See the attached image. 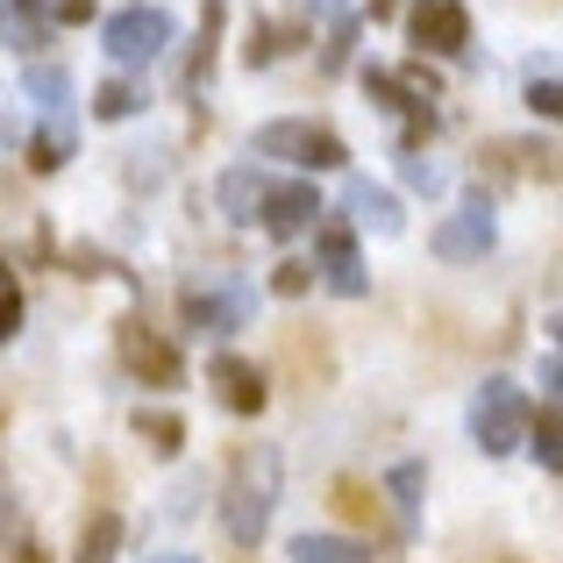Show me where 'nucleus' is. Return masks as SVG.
<instances>
[{
    "mask_svg": "<svg viewBox=\"0 0 563 563\" xmlns=\"http://www.w3.org/2000/svg\"><path fill=\"white\" fill-rule=\"evenodd\" d=\"M278 485H286V456H278L272 442L235 456L229 485H221V528H229L235 550H257L264 542V528H272V514H278Z\"/></svg>",
    "mask_w": 563,
    "mask_h": 563,
    "instance_id": "nucleus-1",
    "label": "nucleus"
},
{
    "mask_svg": "<svg viewBox=\"0 0 563 563\" xmlns=\"http://www.w3.org/2000/svg\"><path fill=\"white\" fill-rule=\"evenodd\" d=\"M521 435H528L521 385L514 378H485L478 393H471V442H478L485 456H507V450H521Z\"/></svg>",
    "mask_w": 563,
    "mask_h": 563,
    "instance_id": "nucleus-2",
    "label": "nucleus"
},
{
    "mask_svg": "<svg viewBox=\"0 0 563 563\" xmlns=\"http://www.w3.org/2000/svg\"><path fill=\"white\" fill-rule=\"evenodd\" d=\"M257 157H286L300 172H343L350 165V143L321 122H264L257 129Z\"/></svg>",
    "mask_w": 563,
    "mask_h": 563,
    "instance_id": "nucleus-3",
    "label": "nucleus"
},
{
    "mask_svg": "<svg viewBox=\"0 0 563 563\" xmlns=\"http://www.w3.org/2000/svg\"><path fill=\"white\" fill-rule=\"evenodd\" d=\"M100 43H108V57L122 71H143V65H157V57L172 51V14L165 8H122V14H108V29H100Z\"/></svg>",
    "mask_w": 563,
    "mask_h": 563,
    "instance_id": "nucleus-4",
    "label": "nucleus"
},
{
    "mask_svg": "<svg viewBox=\"0 0 563 563\" xmlns=\"http://www.w3.org/2000/svg\"><path fill=\"white\" fill-rule=\"evenodd\" d=\"M314 278L329 292H343V300H364V292H372V272H364V257H357V229H350L343 214L314 221Z\"/></svg>",
    "mask_w": 563,
    "mask_h": 563,
    "instance_id": "nucleus-5",
    "label": "nucleus"
},
{
    "mask_svg": "<svg viewBox=\"0 0 563 563\" xmlns=\"http://www.w3.org/2000/svg\"><path fill=\"white\" fill-rule=\"evenodd\" d=\"M122 364H129V372H136L143 385H157V393L186 385V364H179V350H172V343H165V335H157L143 314H129V321H122Z\"/></svg>",
    "mask_w": 563,
    "mask_h": 563,
    "instance_id": "nucleus-6",
    "label": "nucleus"
},
{
    "mask_svg": "<svg viewBox=\"0 0 563 563\" xmlns=\"http://www.w3.org/2000/svg\"><path fill=\"white\" fill-rule=\"evenodd\" d=\"M493 235H499L493 200H485V192H471V200L456 207V214L442 221L428 243H435V257H442V264H471V257H485V250H493Z\"/></svg>",
    "mask_w": 563,
    "mask_h": 563,
    "instance_id": "nucleus-7",
    "label": "nucleus"
},
{
    "mask_svg": "<svg viewBox=\"0 0 563 563\" xmlns=\"http://www.w3.org/2000/svg\"><path fill=\"white\" fill-rule=\"evenodd\" d=\"M407 36H413V51H435V57L471 51V14H464V0H413Z\"/></svg>",
    "mask_w": 563,
    "mask_h": 563,
    "instance_id": "nucleus-8",
    "label": "nucleus"
},
{
    "mask_svg": "<svg viewBox=\"0 0 563 563\" xmlns=\"http://www.w3.org/2000/svg\"><path fill=\"white\" fill-rule=\"evenodd\" d=\"M314 214H321V192L314 179H286V186H264V207H257V229L264 235H300V229H314Z\"/></svg>",
    "mask_w": 563,
    "mask_h": 563,
    "instance_id": "nucleus-9",
    "label": "nucleus"
},
{
    "mask_svg": "<svg viewBox=\"0 0 563 563\" xmlns=\"http://www.w3.org/2000/svg\"><path fill=\"white\" fill-rule=\"evenodd\" d=\"M207 385H214V399L229 413H264V399H272V385L250 357H235V350H221L214 364H207Z\"/></svg>",
    "mask_w": 563,
    "mask_h": 563,
    "instance_id": "nucleus-10",
    "label": "nucleus"
},
{
    "mask_svg": "<svg viewBox=\"0 0 563 563\" xmlns=\"http://www.w3.org/2000/svg\"><path fill=\"white\" fill-rule=\"evenodd\" d=\"M179 314H186V329H200V335H235L250 321V292L243 286H235V292H200V286H192L179 300Z\"/></svg>",
    "mask_w": 563,
    "mask_h": 563,
    "instance_id": "nucleus-11",
    "label": "nucleus"
},
{
    "mask_svg": "<svg viewBox=\"0 0 563 563\" xmlns=\"http://www.w3.org/2000/svg\"><path fill=\"white\" fill-rule=\"evenodd\" d=\"M264 172L257 165H235V172H221V186H214V200H221V214L235 221V229H257V207H264Z\"/></svg>",
    "mask_w": 563,
    "mask_h": 563,
    "instance_id": "nucleus-12",
    "label": "nucleus"
},
{
    "mask_svg": "<svg viewBox=\"0 0 563 563\" xmlns=\"http://www.w3.org/2000/svg\"><path fill=\"white\" fill-rule=\"evenodd\" d=\"M343 207H350V229H378V235H399V200H393L385 186H372V179H350Z\"/></svg>",
    "mask_w": 563,
    "mask_h": 563,
    "instance_id": "nucleus-13",
    "label": "nucleus"
},
{
    "mask_svg": "<svg viewBox=\"0 0 563 563\" xmlns=\"http://www.w3.org/2000/svg\"><path fill=\"white\" fill-rule=\"evenodd\" d=\"M286 556H292V563H372V542L329 536V528H307V536L286 542Z\"/></svg>",
    "mask_w": 563,
    "mask_h": 563,
    "instance_id": "nucleus-14",
    "label": "nucleus"
},
{
    "mask_svg": "<svg viewBox=\"0 0 563 563\" xmlns=\"http://www.w3.org/2000/svg\"><path fill=\"white\" fill-rule=\"evenodd\" d=\"M22 93L36 100V114H43V122H71V79H65L57 65H29Z\"/></svg>",
    "mask_w": 563,
    "mask_h": 563,
    "instance_id": "nucleus-15",
    "label": "nucleus"
},
{
    "mask_svg": "<svg viewBox=\"0 0 563 563\" xmlns=\"http://www.w3.org/2000/svg\"><path fill=\"white\" fill-rule=\"evenodd\" d=\"M528 456H536V464L542 471H550V478H556V471H563V421H556V399H542V413H528Z\"/></svg>",
    "mask_w": 563,
    "mask_h": 563,
    "instance_id": "nucleus-16",
    "label": "nucleus"
},
{
    "mask_svg": "<svg viewBox=\"0 0 563 563\" xmlns=\"http://www.w3.org/2000/svg\"><path fill=\"white\" fill-rule=\"evenodd\" d=\"M114 556H122V514L100 507L93 521L79 528V550H71V563H114Z\"/></svg>",
    "mask_w": 563,
    "mask_h": 563,
    "instance_id": "nucleus-17",
    "label": "nucleus"
},
{
    "mask_svg": "<svg viewBox=\"0 0 563 563\" xmlns=\"http://www.w3.org/2000/svg\"><path fill=\"white\" fill-rule=\"evenodd\" d=\"M0 43H8V51L43 43V0H0Z\"/></svg>",
    "mask_w": 563,
    "mask_h": 563,
    "instance_id": "nucleus-18",
    "label": "nucleus"
},
{
    "mask_svg": "<svg viewBox=\"0 0 563 563\" xmlns=\"http://www.w3.org/2000/svg\"><path fill=\"white\" fill-rule=\"evenodd\" d=\"M136 435L151 442L157 456H179L186 450V421H179V413H165V407H143L136 413Z\"/></svg>",
    "mask_w": 563,
    "mask_h": 563,
    "instance_id": "nucleus-19",
    "label": "nucleus"
},
{
    "mask_svg": "<svg viewBox=\"0 0 563 563\" xmlns=\"http://www.w3.org/2000/svg\"><path fill=\"white\" fill-rule=\"evenodd\" d=\"M65 157H71V122H43L29 136V172H57Z\"/></svg>",
    "mask_w": 563,
    "mask_h": 563,
    "instance_id": "nucleus-20",
    "label": "nucleus"
},
{
    "mask_svg": "<svg viewBox=\"0 0 563 563\" xmlns=\"http://www.w3.org/2000/svg\"><path fill=\"white\" fill-rule=\"evenodd\" d=\"M214 36H221V0H207V8H200V57L186 65V86H192V93H200L207 71H214Z\"/></svg>",
    "mask_w": 563,
    "mask_h": 563,
    "instance_id": "nucleus-21",
    "label": "nucleus"
},
{
    "mask_svg": "<svg viewBox=\"0 0 563 563\" xmlns=\"http://www.w3.org/2000/svg\"><path fill=\"white\" fill-rule=\"evenodd\" d=\"M93 114H100V122H129V114H143V93H136L129 79H108V86L93 93Z\"/></svg>",
    "mask_w": 563,
    "mask_h": 563,
    "instance_id": "nucleus-22",
    "label": "nucleus"
},
{
    "mask_svg": "<svg viewBox=\"0 0 563 563\" xmlns=\"http://www.w3.org/2000/svg\"><path fill=\"white\" fill-rule=\"evenodd\" d=\"M399 179H407L413 192H442V186H450V172H442V165H435V157H421V151H407V157H399Z\"/></svg>",
    "mask_w": 563,
    "mask_h": 563,
    "instance_id": "nucleus-23",
    "label": "nucleus"
},
{
    "mask_svg": "<svg viewBox=\"0 0 563 563\" xmlns=\"http://www.w3.org/2000/svg\"><path fill=\"white\" fill-rule=\"evenodd\" d=\"M22 335V286H14L8 257H0V343H14Z\"/></svg>",
    "mask_w": 563,
    "mask_h": 563,
    "instance_id": "nucleus-24",
    "label": "nucleus"
},
{
    "mask_svg": "<svg viewBox=\"0 0 563 563\" xmlns=\"http://www.w3.org/2000/svg\"><path fill=\"white\" fill-rule=\"evenodd\" d=\"M278 51H286V43H278V29H272V22H264V14H257V22H250V36H243V65L257 71V65H272Z\"/></svg>",
    "mask_w": 563,
    "mask_h": 563,
    "instance_id": "nucleus-25",
    "label": "nucleus"
},
{
    "mask_svg": "<svg viewBox=\"0 0 563 563\" xmlns=\"http://www.w3.org/2000/svg\"><path fill=\"white\" fill-rule=\"evenodd\" d=\"M528 108H536L542 122H556V114H563V86H556V71H536V79H528Z\"/></svg>",
    "mask_w": 563,
    "mask_h": 563,
    "instance_id": "nucleus-26",
    "label": "nucleus"
},
{
    "mask_svg": "<svg viewBox=\"0 0 563 563\" xmlns=\"http://www.w3.org/2000/svg\"><path fill=\"white\" fill-rule=\"evenodd\" d=\"M307 286H314V264H300V257H286V264L272 272V292H278V300H300Z\"/></svg>",
    "mask_w": 563,
    "mask_h": 563,
    "instance_id": "nucleus-27",
    "label": "nucleus"
},
{
    "mask_svg": "<svg viewBox=\"0 0 563 563\" xmlns=\"http://www.w3.org/2000/svg\"><path fill=\"white\" fill-rule=\"evenodd\" d=\"M393 499H399V521L413 528V507H421V464H399L393 471Z\"/></svg>",
    "mask_w": 563,
    "mask_h": 563,
    "instance_id": "nucleus-28",
    "label": "nucleus"
},
{
    "mask_svg": "<svg viewBox=\"0 0 563 563\" xmlns=\"http://www.w3.org/2000/svg\"><path fill=\"white\" fill-rule=\"evenodd\" d=\"M0 542H22V507H14V485L0 471Z\"/></svg>",
    "mask_w": 563,
    "mask_h": 563,
    "instance_id": "nucleus-29",
    "label": "nucleus"
},
{
    "mask_svg": "<svg viewBox=\"0 0 563 563\" xmlns=\"http://www.w3.org/2000/svg\"><path fill=\"white\" fill-rule=\"evenodd\" d=\"M307 14H314V22H350V0H307Z\"/></svg>",
    "mask_w": 563,
    "mask_h": 563,
    "instance_id": "nucleus-30",
    "label": "nucleus"
},
{
    "mask_svg": "<svg viewBox=\"0 0 563 563\" xmlns=\"http://www.w3.org/2000/svg\"><path fill=\"white\" fill-rule=\"evenodd\" d=\"M51 14H57V22H93V0H57Z\"/></svg>",
    "mask_w": 563,
    "mask_h": 563,
    "instance_id": "nucleus-31",
    "label": "nucleus"
},
{
    "mask_svg": "<svg viewBox=\"0 0 563 563\" xmlns=\"http://www.w3.org/2000/svg\"><path fill=\"white\" fill-rule=\"evenodd\" d=\"M556 378H563V357L550 350V357H542V399H556Z\"/></svg>",
    "mask_w": 563,
    "mask_h": 563,
    "instance_id": "nucleus-32",
    "label": "nucleus"
},
{
    "mask_svg": "<svg viewBox=\"0 0 563 563\" xmlns=\"http://www.w3.org/2000/svg\"><path fill=\"white\" fill-rule=\"evenodd\" d=\"M14 563H51V556H43V542L29 536V542H14Z\"/></svg>",
    "mask_w": 563,
    "mask_h": 563,
    "instance_id": "nucleus-33",
    "label": "nucleus"
},
{
    "mask_svg": "<svg viewBox=\"0 0 563 563\" xmlns=\"http://www.w3.org/2000/svg\"><path fill=\"white\" fill-rule=\"evenodd\" d=\"M364 8H372V22H393V14H399V0H364Z\"/></svg>",
    "mask_w": 563,
    "mask_h": 563,
    "instance_id": "nucleus-34",
    "label": "nucleus"
},
{
    "mask_svg": "<svg viewBox=\"0 0 563 563\" xmlns=\"http://www.w3.org/2000/svg\"><path fill=\"white\" fill-rule=\"evenodd\" d=\"M151 563H200V556H151Z\"/></svg>",
    "mask_w": 563,
    "mask_h": 563,
    "instance_id": "nucleus-35",
    "label": "nucleus"
}]
</instances>
